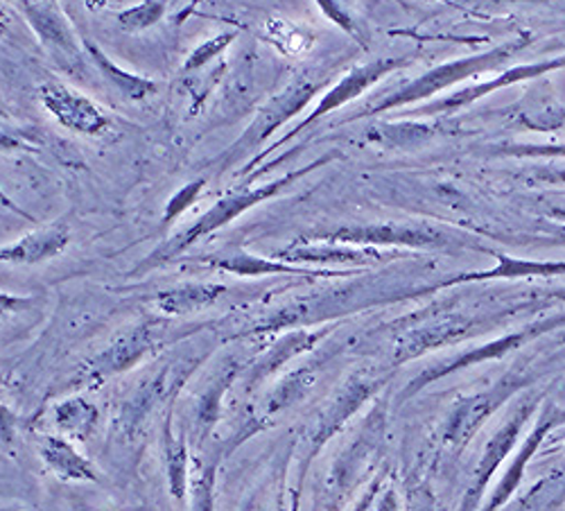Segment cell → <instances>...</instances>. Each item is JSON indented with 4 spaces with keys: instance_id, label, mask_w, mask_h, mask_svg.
Returning a JSON list of instances; mask_svg holds the SVG:
<instances>
[{
    "instance_id": "obj_23",
    "label": "cell",
    "mask_w": 565,
    "mask_h": 511,
    "mask_svg": "<svg viewBox=\"0 0 565 511\" xmlns=\"http://www.w3.org/2000/svg\"><path fill=\"white\" fill-rule=\"evenodd\" d=\"M14 148H21V143L14 141V138L8 134H0V150H14Z\"/></svg>"
},
{
    "instance_id": "obj_2",
    "label": "cell",
    "mask_w": 565,
    "mask_h": 511,
    "mask_svg": "<svg viewBox=\"0 0 565 511\" xmlns=\"http://www.w3.org/2000/svg\"><path fill=\"white\" fill-rule=\"evenodd\" d=\"M28 23L36 32L39 41L43 43L45 53L53 57V62L71 73V75H82L84 71V49L77 43V36L68 21L57 12L53 6L41 3V0H25L21 6Z\"/></svg>"
},
{
    "instance_id": "obj_13",
    "label": "cell",
    "mask_w": 565,
    "mask_h": 511,
    "mask_svg": "<svg viewBox=\"0 0 565 511\" xmlns=\"http://www.w3.org/2000/svg\"><path fill=\"white\" fill-rule=\"evenodd\" d=\"M312 342H315V338H310L308 333H288L286 338H280L278 342H274V344L247 369V387L254 390L258 383L271 379L282 364H286L290 358H295L297 353H301L303 349H308Z\"/></svg>"
},
{
    "instance_id": "obj_4",
    "label": "cell",
    "mask_w": 565,
    "mask_h": 511,
    "mask_svg": "<svg viewBox=\"0 0 565 511\" xmlns=\"http://www.w3.org/2000/svg\"><path fill=\"white\" fill-rule=\"evenodd\" d=\"M315 93L312 84L306 82H297L292 86H288L282 93L274 100H269L256 116V120L249 125V129L238 138V143H235L226 157H241L245 152H249L252 148L265 143L267 138L282 125L288 123L299 109H303V105L310 100V96Z\"/></svg>"
},
{
    "instance_id": "obj_14",
    "label": "cell",
    "mask_w": 565,
    "mask_h": 511,
    "mask_svg": "<svg viewBox=\"0 0 565 511\" xmlns=\"http://www.w3.org/2000/svg\"><path fill=\"white\" fill-rule=\"evenodd\" d=\"M163 444H166L168 489L177 502H183L188 493V476H191V455H188L185 439L181 435H174L170 416L163 428Z\"/></svg>"
},
{
    "instance_id": "obj_20",
    "label": "cell",
    "mask_w": 565,
    "mask_h": 511,
    "mask_svg": "<svg viewBox=\"0 0 565 511\" xmlns=\"http://www.w3.org/2000/svg\"><path fill=\"white\" fill-rule=\"evenodd\" d=\"M204 189H206V177L195 179V181H191L188 185H183V189H179V191L172 195V200L168 202V206H166L163 224H170V222L177 220L185 209H191V206L198 202V198H200V193H202Z\"/></svg>"
},
{
    "instance_id": "obj_12",
    "label": "cell",
    "mask_w": 565,
    "mask_h": 511,
    "mask_svg": "<svg viewBox=\"0 0 565 511\" xmlns=\"http://www.w3.org/2000/svg\"><path fill=\"white\" fill-rule=\"evenodd\" d=\"M100 419L98 407L88 403L84 396H71L55 405V426L62 437L71 441L86 444L96 433Z\"/></svg>"
},
{
    "instance_id": "obj_17",
    "label": "cell",
    "mask_w": 565,
    "mask_h": 511,
    "mask_svg": "<svg viewBox=\"0 0 565 511\" xmlns=\"http://www.w3.org/2000/svg\"><path fill=\"white\" fill-rule=\"evenodd\" d=\"M263 36L267 43H271L276 51H280L282 55H299L306 45L310 43L308 36H303L297 28L288 25L286 21H267Z\"/></svg>"
},
{
    "instance_id": "obj_19",
    "label": "cell",
    "mask_w": 565,
    "mask_h": 511,
    "mask_svg": "<svg viewBox=\"0 0 565 511\" xmlns=\"http://www.w3.org/2000/svg\"><path fill=\"white\" fill-rule=\"evenodd\" d=\"M303 390V381L301 376H288L282 379L278 385H274L269 390V394L265 396L263 401V414L265 416H274L276 412L290 407L297 398H299V392Z\"/></svg>"
},
{
    "instance_id": "obj_7",
    "label": "cell",
    "mask_w": 565,
    "mask_h": 511,
    "mask_svg": "<svg viewBox=\"0 0 565 511\" xmlns=\"http://www.w3.org/2000/svg\"><path fill=\"white\" fill-rule=\"evenodd\" d=\"M39 453L57 478L68 482H98L100 473L93 464L75 448V444L62 435H43L39 439Z\"/></svg>"
},
{
    "instance_id": "obj_25",
    "label": "cell",
    "mask_w": 565,
    "mask_h": 511,
    "mask_svg": "<svg viewBox=\"0 0 565 511\" xmlns=\"http://www.w3.org/2000/svg\"><path fill=\"white\" fill-rule=\"evenodd\" d=\"M8 30V21H6V17L0 14V34H3Z\"/></svg>"
},
{
    "instance_id": "obj_3",
    "label": "cell",
    "mask_w": 565,
    "mask_h": 511,
    "mask_svg": "<svg viewBox=\"0 0 565 511\" xmlns=\"http://www.w3.org/2000/svg\"><path fill=\"white\" fill-rule=\"evenodd\" d=\"M39 98L45 111L71 131L98 136L109 129V118L105 116V111L66 84H43L39 91Z\"/></svg>"
},
{
    "instance_id": "obj_22",
    "label": "cell",
    "mask_w": 565,
    "mask_h": 511,
    "mask_svg": "<svg viewBox=\"0 0 565 511\" xmlns=\"http://www.w3.org/2000/svg\"><path fill=\"white\" fill-rule=\"evenodd\" d=\"M317 3H319V8L326 12V17H331L335 23H340V25L347 28V30H353L349 14H344V12L340 10V6L335 3V0H317Z\"/></svg>"
},
{
    "instance_id": "obj_11",
    "label": "cell",
    "mask_w": 565,
    "mask_h": 511,
    "mask_svg": "<svg viewBox=\"0 0 565 511\" xmlns=\"http://www.w3.org/2000/svg\"><path fill=\"white\" fill-rule=\"evenodd\" d=\"M226 295V286L222 284H183L157 295V308L163 315L181 317L204 310L217 304Z\"/></svg>"
},
{
    "instance_id": "obj_10",
    "label": "cell",
    "mask_w": 565,
    "mask_h": 511,
    "mask_svg": "<svg viewBox=\"0 0 565 511\" xmlns=\"http://www.w3.org/2000/svg\"><path fill=\"white\" fill-rule=\"evenodd\" d=\"M198 263L235 274V276H276V274H303L301 267H295L290 263H282L278 258H265L256 256L247 249H235L228 254H213L202 256Z\"/></svg>"
},
{
    "instance_id": "obj_1",
    "label": "cell",
    "mask_w": 565,
    "mask_h": 511,
    "mask_svg": "<svg viewBox=\"0 0 565 511\" xmlns=\"http://www.w3.org/2000/svg\"><path fill=\"white\" fill-rule=\"evenodd\" d=\"M312 168L290 172L286 177H278V179H274L269 183H263V185H252V189H238V191L226 193L198 222H193L185 231H181V234H177L174 238L163 243L159 249H154L143 263L138 265V269L134 274H143V272H150V269H157V267H163V265L172 263L185 249H191L195 243L211 236L213 231L231 224L235 217L245 215L249 209H254V206H258V204H263V202H267V200L276 198L278 193L286 191L292 181H297L299 177H303Z\"/></svg>"
},
{
    "instance_id": "obj_24",
    "label": "cell",
    "mask_w": 565,
    "mask_h": 511,
    "mask_svg": "<svg viewBox=\"0 0 565 511\" xmlns=\"http://www.w3.org/2000/svg\"><path fill=\"white\" fill-rule=\"evenodd\" d=\"M0 204H6V206H8V209H12V211H14V213H21V215H23V217H28V220H32V217H30V215H28V213H25V211H21V209H19V206H17V204H14V202H12V200H10V198H8V195H6V193H3V191H0Z\"/></svg>"
},
{
    "instance_id": "obj_16",
    "label": "cell",
    "mask_w": 565,
    "mask_h": 511,
    "mask_svg": "<svg viewBox=\"0 0 565 511\" xmlns=\"http://www.w3.org/2000/svg\"><path fill=\"white\" fill-rule=\"evenodd\" d=\"M168 12L166 0H143L134 8H127L118 14V25L127 32H143L157 25Z\"/></svg>"
},
{
    "instance_id": "obj_9",
    "label": "cell",
    "mask_w": 565,
    "mask_h": 511,
    "mask_svg": "<svg viewBox=\"0 0 565 511\" xmlns=\"http://www.w3.org/2000/svg\"><path fill=\"white\" fill-rule=\"evenodd\" d=\"M82 49H84V55L93 62V66H96V71H98L116 91H120L125 98H129V100H146V98H150V96H154V93H157V84H154L152 79L122 71L118 64H114V62L105 55V51L100 49L98 43H93V41L84 39V41H82Z\"/></svg>"
},
{
    "instance_id": "obj_15",
    "label": "cell",
    "mask_w": 565,
    "mask_h": 511,
    "mask_svg": "<svg viewBox=\"0 0 565 511\" xmlns=\"http://www.w3.org/2000/svg\"><path fill=\"white\" fill-rule=\"evenodd\" d=\"M222 455L198 457L191 478H188V489H191V511H213L215 507V480Z\"/></svg>"
},
{
    "instance_id": "obj_18",
    "label": "cell",
    "mask_w": 565,
    "mask_h": 511,
    "mask_svg": "<svg viewBox=\"0 0 565 511\" xmlns=\"http://www.w3.org/2000/svg\"><path fill=\"white\" fill-rule=\"evenodd\" d=\"M235 41V32H222L204 43H200L198 49L191 53V57H188L183 62V73H195L204 66H209L215 57H220L224 51H228V45Z\"/></svg>"
},
{
    "instance_id": "obj_21",
    "label": "cell",
    "mask_w": 565,
    "mask_h": 511,
    "mask_svg": "<svg viewBox=\"0 0 565 511\" xmlns=\"http://www.w3.org/2000/svg\"><path fill=\"white\" fill-rule=\"evenodd\" d=\"M32 304L30 297H17V295H6L0 292V319H6L10 315H14L17 310H23Z\"/></svg>"
},
{
    "instance_id": "obj_5",
    "label": "cell",
    "mask_w": 565,
    "mask_h": 511,
    "mask_svg": "<svg viewBox=\"0 0 565 511\" xmlns=\"http://www.w3.org/2000/svg\"><path fill=\"white\" fill-rule=\"evenodd\" d=\"M154 347H157L154 329L150 327V323H138V327L122 333L100 355L88 360L86 371L98 381L125 374V371L143 362L154 351Z\"/></svg>"
},
{
    "instance_id": "obj_8",
    "label": "cell",
    "mask_w": 565,
    "mask_h": 511,
    "mask_svg": "<svg viewBox=\"0 0 565 511\" xmlns=\"http://www.w3.org/2000/svg\"><path fill=\"white\" fill-rule=\"evenodd\" d=\"M241 374V364L226 360L215 376H211L204 392L198 396L195 414H193V428L198 439L209 437V433L220 424L222 416V398L226 390L233 385V381Z\"/></svg>"
},
{
    "instance_id": "obj_6",
    "label": "cell",
    "mask_w": 565,
    "mask_h": 511,
    "mask_svg": "<svg viewBox=\"0 0 565 511\" xmlns=\"http://www.w3.org/2000/svg\"><path fill=\"white\" fill-rule=\"evenodd\" d=\"M71 243V228L62 222L43 226L12 245L0 247V265H39L60 256Z\"/></svg>"
}]
</instances>
